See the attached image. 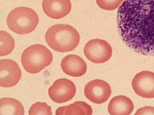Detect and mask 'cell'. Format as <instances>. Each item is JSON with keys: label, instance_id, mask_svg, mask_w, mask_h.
Masks as SVG:
<instances>
[{"label": "cell", "instance_id": "3", "mask_svg": "<svg viewBox=\"0 0 154 115\" xmlns=\"http://www.w3.org/2000/svg\"><path fill=\"white\" fill-rule=\"evenodd\" d=\"M53 60L51 52L45 46L34 44L27 48L21 56L22 64L26 71L36 74L51 63Z\"/></svg>", "mask_w": 154, "mask_h": 115}, {"label": "cell", "instance_id": "8", "mask_svg": "<svg viewBox=\"0 0 154 115\" xmlns=\"http://www.w3.org/2000/svg\"><path fill=\"white\" fill-rule=\"evenodd\" d=\"M22 72L18 64L10 59L0 60V85L9 88L18 83Z\"/></svg>", "mask_w": 154, "mask_h": 115}, {"label": "cell", "instance_id": "2", "mask_svg": "<svg viewBox=\"0 0 154 115\" xmlns=\"http://www.w3.org/2000/svg\"><path fill=\"white\" fill-rule=\"evenodd\" d=\"M45 38L51 48L60 52L73 50L80 41L79 32L74 28L67 24H57L51 27L46 33Z\"/></svg>", "mask_w": 154, "mask_h": 115}, {"label": "cell", "instance_id": "1", "mask_svg": "<svg viewBox=\"0 0 154 115\" xmlns=\"http://www.w3.org/2000/svg\"><path fill=\"white\" fill-rule=\"evenodd\" d=\"M122 41L134 52L154 56V0H125L117 12Z\"/></svg>", "mask_w": 154, "mask_h": 115}, {"label": "cell", "instance_id": "12", "mask_svg": "<svg viewBox=\"0 0 154 115\" xmlns=\"http://www.w3.org/2000/svg\"><path fill=\"white\" fill-rule=\"evenodd\" d=\"M133 102L128 97L119 95L113 97L108 105L110 115H130L134 110Z\"/></svg>", "mask_w": 154, "mask_h": 115}, {"label": "cell", "instance_id": "14", "mask_svg": "<svg viewBox=\"0 0 154 115\" xmlns=\"http://www.w3.org/2000/svg\"><path fill=\"white\" fill-rule=\"evenodd\" d=\"M0 114L1 115H24V109L18 100L6 97L0 100Z\"/></svg>", "mask_w": 154, "mask_h": 115}, {"label": "cell", "instance_id": "17", "mask_svg": "<svg viewBox=\"0 0 154 115\" xmlns=\"http://www.w3.org/2000/svg\"><path fill=\"white\" fill-rule=\"evenodd\" d=\"M125 0H96L98 6L104 10L111 11L117 9Z\"/></svg>", "mask_w": 154, "mask_h": 115}, {"label": "cell", "instance_id": "6", "mask_svg": "<svg viewBox=\"0 0 154 115\" xmlns=\"http://www.w3.org/2000/svg\"><path fill=\"white\" fill-rule=\"evenodd\" d=\"M76 92V88L73 82L66 78H60L49 88L48 95L53 101L62 103L71 100Z\"/></svg>", "mask_w": 154, "mask_h": 115}, {"label": "cell", "instance_id": "11", "mask_svg": "<svg viewBox=\"0 0 154 115\" xmlns=\"http://www.w3.org/2000/svg\"><path fill=\"white\" fill-rule=\"evenodd\" d=\"M61 66L65 74L74 77L82 76L87 70L86 62L81 57L75 55H68L63 58Z\"/></svg>", "mask_w": 154, "mask_h": 115}, {"label": "cell", "instance_id": "7", "mask_svg": "<svg viewBox=\"0 0 154 115\" xmlns=\"http://www.w3.org/2000/svg\"><path fill=\"white\" fill-rule=\"evenodd\" d=\"M84 94L91 102L101 104L109 99L111 94V89L109 84L104 81L94 80L85 86Z\"/></svg>", "mask_w": 154, "mask_h": 115}, {"label": "cell", "instance_id": "5", "mask_svg": "<svg viewBox=\"0 0 154 115\" xmlns=\"http://www.w3.org/2000/svg\"><path fill=\"white\" fill-rule=\"evenodd\" d=\"M84 54L89 61L96 64H101L111 58L112 49L106 41L97 38L86 43L84 48Z\"/></svg>", "mask_w": 154, "mask_h": 115}, {"label": "cell", "instance_id": "9", "mask_svg": "<svg viewBox=\"0 0 154 115\" xmlns=\"http://www.w3.org/2000/svg\"><path fill=\"white\" fill-rule=\"evenodd\" d=\"M132 86L135 93L143 98H154V73L143 71L137 73L133 78Z\"/></svg>", "mask_w": 154, "mask_h": 115}, {"label": "cell", "instance_id": "13", "mask_svg": "<svg viewBox=\"0 0 154 115\" xmlns=\"http://www.w3.org/2000/svg\"><path fill=\"white\" fill-rule=\"evenodd\" d=\"M91 106L83 101H77L67 106L61 107L56 111V115H91Z\"/></svg>", "mask_w": 154, "mask_h": 115}, {"label": "cell", "instance_id": "10", "mask_svg": "<svg viewBox=\"0 0 154 115\" xmlns=\"http://www.w3.org/2000/svg\"><path fill=\"white\" fill-rule=\"evenodd\" d=\"M42 6L46 14L54 19L65 17L72 9L70 0H43Z\"/></svg>", "mask_w": 154, "mask_h": 115}, {"label": "cell", "instance_id": "15", "mask_svg": "<svg viewBox=\"0 0 154 115\" xmlns=\"http://www.w3.org/2000/svg\"><path fill=\"white\" fill-rule=\"evenodd\" d=\"M1 35V56H7L10 54L14 49L15 42L10 34L4 31H0Z\"/></svg>", "mask_w": 154, "mask_h": 115}, {"label": "cell", "instance_id": "18", "mask_svg": "<svg viewBox=\"0 0 154 115\" xmlns=\"http://www.w3.org/2000/svg\"><path fill=\"white\" fill-rule=\"evenodd\" d=\"M136 115H154V107L145 106L138 110Z\"/></svg>", "mask_w": 154, "mask_h": 115}, {"label": "cell", "instance_id": "4", "mask_svg": "<svg viewBox=\"0 0 154 115\" xmlns=\"http://www.w3.org/2000/svg\"><path fill=\"white\" fill-rule=\"evenodd\" d=\"M39 19L36 12L31 8L19 7L10 12L7 17L8 27L17 34L32 33L38 25Z\"/></svg>", "mask_w": 154, "mask_h": 115}, {"label": "cell", "instance_id": "16", "mask_svg": "<svg viewBox=\"0 0 154 115\" xmlns=\"http://www.w3.org/2000/svg\"><path fill=\"white\" fill-rule=\"evenodd\" d=\"M29 115H52L51 108L45 102H38L30 107L29 111Z\"/></svg>", "mask_w": 154, "mask_h": 115}]
</instances>
